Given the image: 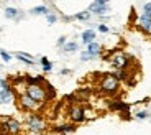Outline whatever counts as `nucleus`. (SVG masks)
Returning a JSON list of instances; mask_svg holds the SVG:
<instances>
[{"label":"nucleus","mask_w":151,"mask_h":135,"mask_svg":"<svg viewBox=\"0 0 151 135\" xmlns=\"http://www.w3.org/2000/svg\"><path fill=\"white\" fill-rule=\"evenodd\" d=\"M0 56H2V60H4L5 63H8V61L12 60V56H10V54H8L7 51H4V49H0Z\"/></svg>","instance_id":"obj_24"},{"label":"nucleus","mask_w":151,"mask_h":135,"mask_svg":"<svg viewBox=\"0 0 151 135\" xmlns=\"http://www.w3.org/2000/svg\"><path fill=\"white\" fill-rule=\"evenodd\" d=\"M81 38H82L84 45H91V43L95 41V31L94 30H86V31H82Z\"/></svg>","instance_id":"obj_12"},{"label":"nucleus","mask_w":151,"mask_h":135,"mask_svg":"<svg viewBox=\"0 0 151 135\" xmlns=\"http://www.w3.org/2000/svg\"><path fill=\"white\" fill-rule=\"evenodd\" d=\"M64 45H66V36H61L58 40V46H64Z\"/></svg>","instance_id":"obj_27"},{"label":"nucleus","mask_w":151,"mask_h":135,"mask_svg":"<svg viewBox=\"0 0 151 135\" xmlns=\"http://www.w3.org/2000/svg\"><path fill=\"white\" fill-rule=\"evenodd\" d=\"M109 4H107L105 0H97V2H92L91 8H89V12L91 13H95V15H105L107 12H109Z\"/></svg>","instance_id":"obj_9"},{"label":"nucleus","mask_w":151,"mask_h":135,"mask_svg":"<svg viewBox=\"0 0 151 135\" xmlns=\"http://www.w3.org/2000/svg\"><path fill=\"white\" fill-rule=\"evenodd\" d=\"M136 26H138V30H141L143 33L151 35V18H150V17L141 15L140 18H138V23H136Z\"/></svg>","instance_id":"obj_10"},{"label":"nucleus","mask_w":151,"mask_h":135,"mask_svg":"<svg viewBox=\"0 0 151 135\" xmlns=\"http://www.w3.org/2000/svg\"><path fill=\"white\" fill-rule=\"evenodd\" d=\"M74 130H76L74 124H63V125H56L54 127V132H58V134H71Z\"/></svg>","instance_id":"obj_13"},{"label":"nucleus","mask_w":151,"mask_h":135,"mask_svg":"<svg viewBox=\"0 0 151 135\" xmlns=\"http://www.w3.org/2000/svg\"><path fill=\"white\" fill-rule=\"evenodd\" d=\"M25 94H27L28 97H31L33 101H36V102H45V101L49 99L48 91H46V87L43 86V84H40V86H27Z\"/></svg>","instance_id":"obj_4"},{"label":"nucleus","mask_w":151,"mask_h":135,"mask_svg":"<svg viewBox=\"0 0 151 135\" xmlns=\"http://www.w3.org/2000/svg\"><path fill=\"white\" fill-rule=\"evenodd\" d=\"M17 60H20L22 63L28 64V66H33V64H35L33 58H31L30 54H27V53H17Z\"/></svg>","instance_id":"obj_14"},{"label":"nucleus","mask_w":151,"mask_h":135,"mask_svg":"<svg viewBox=\"0 0 151 135\" xmlns=\"http://www.w3.org/2000/svg\"><path fill=\"white\" fill-rule=\"evenodd\" d=\"M97 30L100 31V33H109V31H110V28H109L107 25H99V26H97Z\"/></svg>","instance_id":"obj_26"},{"label":"nucleus","mask_w":151,"mask_h":135,"mask_svg":"<svg viewBox=\"0 0 151 135\" xmlns=\"http://www.w3.org/2000/svg\"><path fill=\"white\" fill-rule=\"evenodd\" d=\"M31 13H33V15H49V10H48V7L41 5V7H35L33 10H31Z\"/></svg>","instance_id":"obj_18"},{"label":"nucleus","mask_w":151,"mask_h":135,"mask_svg":"<svg viewBox=\"0 0 151 135\" xmlns=\"http://www.w3.org/2000/svg\"><path fill=\"white\" fill-rule=\"evenodd\" d=\"M18 105L22 110H27L30 114H36V110H40L41 104L36 101H33L31 97H28L27 94H20L18 96Z\"/></svg>","instance_id":"obj_5"},{"label":"nucleus","mask_w":151,"mask_h":135,"mask_svg":"<svg viewBox=\"0 0 151 135\" xmlns=\"http://www.w3.org/2000/svg\"><path fill=\"white\" fill-rule=\"evenodd\" d=\"M5 17H7V18H10V20H17L20 17V13H18V10H17V8L8 7V8H5Z\"/></svg>","instance_id":"obj_15"},{"label":"nucleus","mask_w":151,"mask_h":135,"mask_svg":"<svg viewBox=\"0 0 151 135\" xmlns=\"http://www.w3.org/2000/svg\"><path fill=\"white\" fill-rule=\"evenodd\" d=\"M69 73H71L69 69H61V74H69Z\"/></svg>","instance_id":"obj_28"},{"label":"nucleus","mask_w":151,"mask_h":135,"mask_svg":"<svg viewBox=\"0 0 151 135\" xmlns=\"http://www.w3.org/2000/svg\"><path fill=\"white\" fill-rule=\"evenodd\" d=\"M135 117H136L138 120H145V119L148 117V112H146V110H140V112H136Z\"/></svg>","instance_id":"obj_25"},{"label":"nucleus","mask_w":151,"mask_h":135,"mask_svg":"<svg viewBox=\"0 0 151 135\" xmlns=\"http://www.w3.org/2000/svg\"><path fill=\"white\" fill-rule=\"evenodd\" d=\"M100 53H102L100 45H99L97 41H94V43H91V45H87V49L82 53V54H81V60H82V61L94 60V58H97Z\"/></svg>","instance_id":"obj_8"},{"label":"nucleus","mask_w":151,"mask_h":135,"mask_svg":"<svg viewBox=\"0 0 151 135\" xmlns=\"http://www.w3.org/2000/svg\"><path fill=\"white\" fill-rule=\"evenodd\" d=\"M22 132V125L13 117H4L0 120V134L2 135H18Z\"/></svg>","instance_id":"obj_2"},{"label":"nucleus","mask_w":151,"mask_h":135,"mask_svg":"<svg viewBox=\"0 0 151 135\" xmlns=\"http://www.w3.org/2000/svg\"><path fill=\"white\" fill-rule=\"evenodd\" d=\"M99 87H100V91H102L104 94H107V96H113V94H117V92H118L120 83H118V79L115 78L113 74L107 73V74H104L102 78H100Z\"/></svg>","instance_id":"obj_1"},{"label":"nucleus","mask_w":151,"mask_h":135,"mask_svg":"<svg viewBox=\"0 0 151 135\" xmlns=\"http://www.w3.org/2000/svg\"><path fill=\"white\" fill-rule=\"evenodd\" d=\"M74 20H81V22H86V20L91 18V12L89 10H84V12H79V13H76L74 17H72Z\"/></svg>","instance_id":"obj_16"},{"label":"nucleus","mask_w":151,"mask_h":135,"mask_svg":"<svg viewBox=\"0 0 151 135\" xmlns=\"http://www.w3.org/2000/svg\"><path fill=\"white\" fill-rule=\"evenodd\" d=\"M69 119H71L72 124H82L86 122V109L82 105H72L69 109Z\"/></svg>","instance_id":"obj_7"},{"label":"nucleus","mask_w":151,"mask_h":135,"mask_svg":"<svg viewBox=\"0 0 151 135\" xmlns=\"http://www.w3.org/2000/svg\"><path fill=\"white\" fill-rule=\"evenodd\" d=\"M13 101V89L10 86L0 89V104H10Z\"/></svg>","instance_id":"obj_11"},{"label":"nucleus","mask_w":151,"mask_h":135,"mask_svg":"<svg viewBox=\"0 0 151 135\" xmlns=\"http://www.w3.org/2000/svg\"><path fill=\"white\" fill-rule=\"evenodd\" d=\"M46 20H48L49 25H53V23H56V22H58V17L54 15V13H49V15H46Z\"/></svg>","instance_id":"obj_23"},{"label":"nucleus","mask_w":151,"mask_h":135,"mask_svg":"<svg viewBox=\"0 0 151 135\" xmlns=\"http://www.w3.org/2000/svg\"><path fill=\"white\" fill-rule=\"evenodd\" d=\"M77 48H79V46H77L76 41H69V43H66V45L63 46V49H64L66 53H74V51H77Z\"/></svg>","instance_id":"obj_19"},{"label":"nucleus","mask_w":151,"mask_h":135,"mask_svg":"<svg viewBox=\"0 0 151 135\" xmlns=\"http://www.w3.org/2000/svg\"><path fill=\"white\" fill-rule=\"evenodd\" d=\"M112 109H115V110H125V112H127V110L130 109V105L123 104V102H113Z\"/></svg>","instance_id":"obj_21"},{"label":"nucleus","mask_w":151,"mask_h":135,"mask_svg":"<svg viewBox=\"0 0 151 135\" xmlns=\"http://www.w3.org/2000/svg\"><path fill=\"white\" fill-rule=\"evenodd\" d=\"M143 15L151 18V2H146V4L143 5Z\"/></svg>","instance_id":"obj_22"},{"label":"nucleus","mask_w":151,"mask_h":135,"mask_svg":"<svg viewBox=\"0 0 151 135\" xmlns=\"http://www.w3.org/2000/svg\"><path fill=\"white\" fill-rule=\"evenodd\" d=\"M27 127L30 132H35V134H40L46 128V124L45 120L41 119V115H38V114H30L27 117Z\"/></svg>","instance_id":"obj_6"},{"label":"nucleus","mask_w":151,"mask_h":135,"mask_svg":"<svg viewBox=\"0 0 151 135\" xmlns=\"http://www.w3.org/2000/svg\"><path fill=\"white\" fill-rule=\"evenodd\" d=\"M110 66L113 68V69H117V71H128L130 68V56L127 54V53H115V54H112V58H110Z\"/></svg>","instance_id":"obj_3"},{"label":"nucleus","mask_w":151,"mask_h":135,"mask_svg":"<svg viewBox=\"0 0 151 135\" xmlns=\"http://www.w3.org/2000/svg\"><path fill=\"white\" fill-rule=\"evenodd\" d=\"M113 76L118 79V83H120V81H127V79H128V71H115Z\"/></svg>","instance_id":"obj_20"},{"label":"nucleus","mask_w":151,"mask_h":135,"mask_svg":"<svg viewBox=\"0 0 151 135\" xmlns=\"http://www.w3.org/2000/svg\"><path fill=\"white\" fill-rule=\"evenodd\" d=\"M40 63H41V66H43V71H45V73L53 71V64H51V61H49L48 58H45V56H43L41 60H40Z\"/></svg>","instance_id":"obj_17"}]
</instances>
